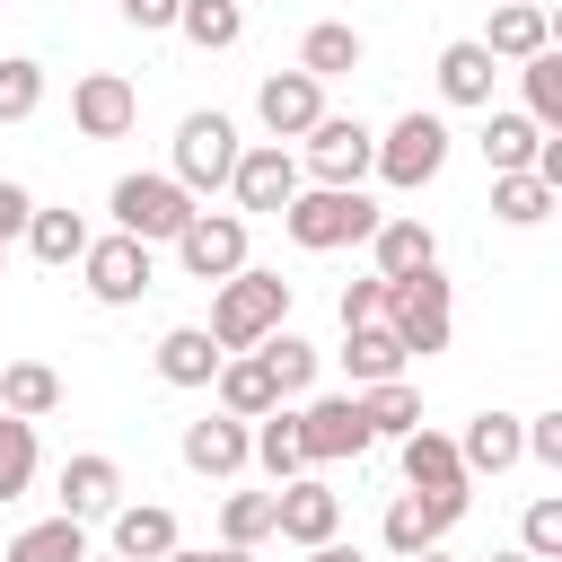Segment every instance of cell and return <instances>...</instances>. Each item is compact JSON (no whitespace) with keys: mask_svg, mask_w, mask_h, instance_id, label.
I'll list each match as a JSON object with an SVG mask.
<instances>
[{"mask_svg":"<svg viewBox=\"0 0 562 562\" xmlns=\"http://www.w3.org/2000/svg\"><path fill=\"white\" fill-rule=\"evenodd\" d=\"M281 228H290L307 255H334V246H360V237L378 228V202H369L360 184H299V193L281 202Z\"/></svg>","mask_w":562,"mask_h":562,"instance_id":"6da1fadb","label":"cell"},{"mask_svg":"<svg viewBox=\"0 0 562 562\" xmlns=\"http://www.w3.org/2000/svg\"><path fill=\"white\" fill-rule=\"evenodd\" d=\"M281 316H290V281H281V272H246V263H237V272L220 281V299H211V325H202V334H211L220 351H255Z\"/></svg>","mask_w":562,"mask_h":562,"instance_id":"7a4b0ae2","label":"cell"},{"mask_svg":"<svg viewBox=\"0 0 562 562\" xmlns=\"http://www.w3.org/2000/svg\"><path fill=\"white\" fill-rule=\"evenodd\" d=\"M378 325H386L404 351H448V281H439V263H422V272L386 281Z\"/></svg>","mask_w":562,"mask_h":562,"instance_id":"3957f363","label":"cell"},{"mask_svg":"<svg viewBox=\"0 0 562 562\" xmlns=\"http://www.w3.org/2000/svg\"><path fill=\"white\" fill-rule=\"evenodd\" d=\"M114 220H123V237H140V246H176V228L193 220V193H184L176 176H123V184H114Z\"/></svg>","mask_w":562,"mask_h":562,"instance_id":"277c9868","label":"cell"},{"mask_svg":"<svg viewBox=\"0 0 562 562\" xmlns=\"http://www.w3.org/2000/svg\"><path fill=\"white\" fill-rule=\"evenodd\" d=\"M369 167H378V176H386L395 193L430 184V176L448 167V123H439V114H404V123H395V132H386V140L369 149Z\"/></svg>","mask_w":562,"mask_h":562,"instance_id":"5b68a950","label":"cell"},{"mask_svg":"<svg viewBox=\"0 0 562 562\" xmlns=\"http://www.w3.org/2000/svg\"><path fill=\"white\" fill-rule=\"evenodd\" d=\"M228 167H237V123L228 114H184L176 123V184L211 193V184H228Z\"/></svg>","mask_w":562,"mask_h":562,"instance_id":"8992f818","label":"cell"},{"mask_svg":"<svg viewBox=\"0 0 562 562\" xmlns=\"http://www.w3.org/2000/svg\"><path fill=\"white\" fill-rule=\"evenodd\" d=\"M176 263H184L193 281H228V272L246 263V220H237V211H193V220L176 228Z\"/></svg>","mask_w":562,"mask_h":562,"instance_id":"52a82bcc","label":"cell"},{"mask_svg":"<svg viewBox=\"0 0 562 562\" xmlns=\"http://www.w3.org/2000/svg\"><path fill=\"white\" fill-rule=\"evenodd\" d=\"M369 123H351V114H316L307 123V167L299 176H316V184H360L369 176Z\"/></svg>","mask_w":562,"mask_h":562,"instance_id":"ba28073f","label":"cell"},{"mask_svg":"<svg viewBox=\"0 0 562 562\" xmlns=\"http://www.w3.org/2000/svg\"><path fill=\"white\" fill-rule=\"evenodd\" d=\"M79 272H88V299H105V307H132L158 272H149V246L140 237H88V255H79Z\"/></svg>","mask_w":562,"mask_h":562,"instance_id":"9c48e42d","label":"cell"},{"mask_svg":"<svg viewBox=\"0 0 562 562\" xmlns=\"http://www.w3.org/2000/svg\"><path fill=\"white\" fill-rule=\"evenodd\" d=\"M378 430L360 422V395H316L307 413H299V448H307V465H342V457H360Z\"/></svg>","mask_w":562,"mask_h":562,"instance_id":"30bf717a","label":"cell"},{"mask_svg":"<svg viewBox=\"0 0 562 562\" xmlns=\"http://www.w3.org/2000/svg\"><path fill=\"white\" fill-rule=\"evenodd\" d=\"M334 527H342V492H334V483L290 474V483L272 492V536H290V544H325Z\"/></svg>","mask_w":562,"mask_h":562,"instance_id":"8fae6325","label":"cell"},{"mask_svg":"<svg viewBox=\"0 0 562 562\" xmlns=\"http://www.w3.org/2000/svg\"><path fill=\"white\" fill-rule=\"evenodd\" d=\"M255 114H263L272 140H307V123L325 114V79H307V70H272V79L255 88Z\"/></svg>","mask_w":562,"mask_h":562,"instance_id":"7c38bea8","label":"cell"},{"mask_svg":"<svg viewBox=\"0 0 562 562\" xmlns=\"http://www.w3.org/2000/svg\"><path fill=\"white\" fill-rule=\"evenodd\" d=\"M132 114H140V97H132V79H114V70H88V79L70 88V123H79L88 140H123Z\"/></svg>","mask_w":562,"mask_h":562,"instance_id":"4fadbf2b","label":"cell"},{"mask_svg":"<svg viewBox=\"0 0 562 562\" xmlns=\"http://www.w3.org/2000/svg\"><path fill=\"white\" fill-rule=\"evenodd\" d=\"M228 184H237V202H246V211H281V202L299 193V158H290L281 140H263V149H237Z\"/></svg>","mask_w":562,"mask_h":562,"instance_id":"5bb4252c","label":"cell"},{"mask_svg":"<svg viewBox=\"0 0 562 562\" xmlns=\"http://www.w3.org/2000/svg\"><path fill=\"white\" fill-rule=\"evenodd\" d=\"M457 518H465V501H448V492H404V501L386 509V544H395V553H430Z\"/></svg>","mask_w":562,"mask_h":562,"instance_id":"9a60e30c","label":"cell"},{"mask_svg":"<svg viewBox=\"0 0 562 562\" xmlns=\"http://www.w3.org/2000/svg\"><path fill=\"white\" fill-rule=\"evenodd\" d=\"M404 483L413 492H448V501H465V457H457V439H439V430H404Z\"/></svg>","mask_w":562,"mask_h":562,"instance_id":"2e32d148","label":"cell"},{"mask_svg":"<svg viewBox=\"0 0 562 562\" xmlns=\"http://www.w3.org/2000/svg\"><path fill=\"white\" fill-rule=\"evenodd\" d=\"M544 44H553V9H544V0H501V9H492V35H483L492 61H527V53H544Z\"/></svg>","mask_w":562,"mask_h":562,"instance_id":"e0dca14e","label":"cell"},{"mask_svg":"<svg viewBox=\"0 0 562 562\" xmlns=\"http://www.w3.org/2000/svg\"><path fill=\"white\" fill-rule=\"evenodd\" d=\"M184 465H193V474H237V465H246V422H237V413L184 422Z\"/></svg>","mask_w":562,"mask_h":562,"instance_id":"ac0fdd59","label":"cell"},{"mask_svg":"<svg viewBox=\"0 0 562 562\" xmlns=\"http://www.w3.org/2000/svg\"><path fill=\"white\" fill-rule=\"evenodd\" d=\"M369 246H378V281H404V272L439 263V237H430L422 220H378V228H369Z\"/></svg>","mask_w":562,"mask_h":562,"instance_id":"d6986e66","label":"cell"},{"mask_svg":"<svg viewBox=\"0 0 562 562\" xmlns=\"http://www.w3.org/2000/svg\"><path fill=\"white\" fill-rule=\"evenodd\" d=\"M457 457H465V474H509L518 465V413H474Z\"/></svg>","mask_w":562,"mask_h":562,"instance_id":"ffe728a7","label":"cell"},{"mask_svg":"<svg viewBox=\"0 0 562 562\" xmlns=\"http://www.w3.org/2000/svg\"><path fill=\"white\" fill-rule=\"evenodd\" d=\"M114 492H123L114 457H70V465H61V518H105Z\"/></svg>","mask_w":562,"mask_h":562,"instance_id":"44dd1931","label":"cell"},{"mask_svg":"<svg viewBox=\"0 0 562 562\" xmlns=\"http://www.w3.org/2000/svg\"><path fill=\"white\" fill-rule=\"evenodd\" d=\"M492 79H501V61L483 44H448L439 53V97L448 105H492Z\"/></svg>","mask_w":562,"mask_h":562,"instance_id":"7402d4cb","label":"cell"},{"mask_svg":"<svg viewBox=\"0 0 562 562\" xmlns=\"http://www.w3.org/2000/svg\"><path fill=\"white\" fill-rule=\"evenodd\" d=\"M404 342L386 334V325H342V369L360 378V386H378V378H404Z\"/></svg>","mask_w":562,"mask_h":562,"instance_id":"603a6c76","label":"cell"},{"mask_svg":"<svg viewBox=\"0 0 562 562\" xmlns=\"http://www.w3.org/2000/svg\"><path fill=\"white\" fill-rule=\"evenodd\" d=\"M220 360H228V351H220L202 325H176V334L158 342V378H167V386H211V369H220Z\"/></svg>","mask_w":562,"mask_h":562,"instance_id":"cb8c5ba5","label":"cell"},{"mask_svg":"<svg viewBox=\"0 0 562 562\" xmlns=\"http://www.w3.org/2000/svg\"><path fill=\"white\" fill-rule=\"evenodd\" d=\"M211 386H220V413H237V422H255V413H272V404H281L255 351H246V360H220V369H211Z\"/></svg>","mask_w":562,"mask_h":562,"instance_id":"d4e9b609","label":"cell"},{"mask_svg":"<svg viewBox=\"0 0 562 562\" xmlns=\"http://www.w3.org/2000/svg\"><path fill=\"white\" fill-rule=\"evenodd\" d=\"M553 211V184L536 176V167H509V176H492V220H509V228H536Z\"/></svg>","mask_w":562,"mask_h":562,"instance_id":"484cf974","label":"cell"},{"mask_svg":"<svg viewBox=\"0 0 562 562\" xmlns=\"http://www.w3.org/2000/svg\"><path fill=\"white\" fill-rule=\"evenodd\" d=\"M255 422H263V430L246 439V457H263V474H272V483H290V474L307 465V448H299V413H281V404H272V413H255Z\"/></svg>","mask_w":562,"mask_h":562,"instance_id":"4316f807","label":"cell"},{"mask_svg":"<svg viewBox=\"0 0 562 562\" xmlns=\"http://www.w3.org/2000/svg\"><path fill=\"white\" fill-rule=\"evenodd\" d=\"M105 518H114V553H123V562H158V553L176 544V518L149 509V501H140V509H105Z\"/></svg>","mask_w":562,"mask_h":562,"instance_id":"83f0119b","label":"cell"},{"mask_svg":"<svg viewBox=\"0 0 562 562\" xmlns=\"http://www.w3.org/2000/svg\"><path fill=\"white\" fill-rule=\"evenodd\" d=\"M61 404V378L44 369V360H9L0 369V413H26V422H44Z\"/></svg>","mask_w":562,"mask_h":562,"instance_id":"f1b7e54d","label":"cell"},{"mask_svg":"<svg viewBox=\"0 0 562 562\" xmlns=\"http://www.w3.org/2000/svg\"><path fill=\"white\" fill-rule=\"evenodd\" d=\"M299 70H307V79H342V70H360V35H351L342 18L307 26V44H299Z\"/></svg>","mask_w":562,"mask_h":562,"instance_id":"f546056e","label":"cell"},{"mask_svg":"<svg viewBox=\"0 0 562 562\" xmlns=\"http://www.w3.org/2000/svg\"><path fill=\"white\" fill-rule=\"evenodd\" d=\"M26 246H35V263L61 272V263L88 255V220H79V211H35V220H26Z\"/></svg>","mask_w":562,"mask_h":562,"instance_id":"4dcf8cb0","label":"cell"},{"mask_svg":"<svg viewBox=\"0 0 562 562\" xmlns=\"http://www.w3.org/2000/svg\"><path fill=\"white\" fill-rule=\"evenodd\" d=\"M255 360H263V378H272V395H299V386L316 378V342H299V334H281V325H272V334L255 342Z\"/></svg>","mask_w":562,"mask_h":562,"instance_id":"1f68e13d","label":"cell"},{"mask_svg":"<svg viewBox=\"0 0 562 562\" xmlns=\"http://www.w3.org/2000/svg\"><path fill=\"white\" fill-rule=\"evenodd\" d=\"M536 140H544V123H527V114H492V123H483V158H492V176L536 167Z\"/></svg>","mask_w":562,"mask_h":562,"instance_id":"d6a6232c","label":"cell"},{"mask_svg":"<svg viewBox=\"0 0 562 562\" xmlns=\"http://www.w3.org/2000/svg\"><path fill=\"white\" fill-rule=\"evenodd\" d=\"M176 26H184L202 53H228V44L246 35V9H237V0H184V9H176Z\"/></svg>","mask_w":562,"mask_h":562,"instance_id":"836d02e7","label":"cell"},{"mask_svg":"<svg viewBox=\"0 0 562 562\" xmlns=\"http://www.w3.org/2000/svg\"><path fill=\"white\" fill-rule=\"evenodd\" d=\"M360 422H369V430H395V439H404V430H422V395H413L404 378H378V386L360 395Z\"/></svg>","mask_w":562,"mask_h":562,"instance_id":"e575fe53","label":"cell"},{"mask_svg":"<svg viewBox=\"0 0 562 562\" xmlns=\"http://www.w3.org/2000/svg\"><path fill=\"white\" fill-rule=\"evenodd\" d=\"M88 553V536H79V518H44V527H26V536H9V562H79Z\"/></svg>","mask_w":562,"mask_h":562,"instance_id":"d590c367","label":"cell"},{"mask_svg":"<svg viewBox=\"0 0 562 562\" xmlns=\"http://www.w3.org/2000/svg\"><path fill=\"white\" fill-rule=\"evenodd\" d=\"M26 483H35V422L0 413V501H18Z\"/></svg>","mask_w":562,"mask_h":562,"instance_id":"8d00e7d4","label":"cell"},{"mask_svg":"<svg viewBox=\"0 0 562 562\" xmlns=\"http://www.w3.org/2000/svg\"><path fill=\"white\" fill-rule=\"evenodd\" d=\"M272 536V492H228L220 501V544H263Z\"/></svg>","mask_w":562,"mask_h":562,"instance_id":"74e56055","label":"cell"},{"mask_svg":"<svg viewBox=\"0 0 562 562\" xmlns=\"http://www.w3.org/2000/svg\"><path fill=\"white\" fill-rule=\"evenodd\" d=\"M527 123H562V53H527Z\"/></svg>","mask_w":562,"mask_h":562,"instance_id":"f35d334b","label":"cell"},{"mask_svg":"<svg viewBox=\"0 0 562 562\" xmlns=\"http://www.w3.org/2000/svg\"><path fill=\"white\" fill-rule=\"evenodd\" d=\"M518 553L562 562V501H553V492H544V501H527V518H518Z\"/></svg>","mask_w":562,"mask_h":562,"instance_id":"ab89813d","label":"cell"},{"mask_svg":"<svg viewBox=\"0 0 562 562\" xmlns=\"http://www.w3.org/2000/svg\"><path fill=\"white\" fill-rule=\"evenodd\" d=\"M44 105V70L35 61H0V123H26Z\"/></svg>","mask_w":562,"mask_h":562,"instance_id":"60d3db41","label":"cell"},{"mask_svg":"<svg viewBox=\"0 0 562 562\" xmlns=\"http://www.w3.org/2000/svg\"><path fill=\"white\" fill-rule=\"evenodd\" d=\"M26 220H35V193L0 176V246H9V237H26Z\"/></svg>","mask_w":562,"mask_h":562,"instance_id":"b9f144b4","label":"cell"},{"mask_svg":"<svg viewBox=\"0 0 562 562\" xmlns=\"http://www.w3.org/2000/svg\"><path fill=\"white\" fill-rule=\"evenodd\" d=\"M378 299H386V281L369 272V281H351L342 290V325H378Z\"/></svg>","mask_w":562,"mask_h":562,"instance_id":"7bdbcfd3","label":"cell"},{"mask_svg":"<svg viewBox=\"0 0 562 562\" xmlns=\"http://www.w3.org/2000/svg\"><path fill=\"white\" fill-rule=\"evenodd\" d=\"M176 9H184V0H123L132 26H176Z\"/></svg>","mask_w":562,"mask_h":562,"instance_id":"ee69618b","label":"cell"},{"mask_svg":"<svg viewBox=\"0 0 562 562\" xmlns=\"http://www.w3.org/2000/svg\"><path fill=\"white\" fill-rule=\"evenodd\" d=\"M307 562H360V544H334L325 536V544H307Z\"/></svg>","mask_w":562,"mask_h":562,"instance_id":"f6af8a7d","label":"cell"},{"mask_svg":"<svg viewBox=\"0 0 562 562\" xmlns=\"http://www.w3.org/2000/svg\"><path fill=\"white\" fill-rule=\"evenodd\" d=\"M211 562H255V544H220V553H211Z\"/></svg>","mask_w":562,"mask_h":562,"instance_id":"bcb514c9","label":"cell"},{"mask_svg":"<svg viewBox=\"0 0 562 562\" xmlns=\"http://www.w3.org/2000/svg\"><path fill=\"white\" fill-rule=\"evenodd\" d=\"M158 562H211V553H184V544H167V553H158Z\"/></svg>","mask_w":562,"mask_h":562,"instance_id":"7dc6e473","label":"cell"},{"mask_svg":"<svg viewBox=\"0 0 562 562\" xmlns=\"http://www.w3.org/2000/svg\"><path fill=\"white\" fill-rule=\"evenodd\" d=\"M404 562H448V553H439V544H430V553H404Z\"/></svg>","mask_w":562,"mask_h":562,"instance_id":"c3c4849f","label":"cell"},{"mask_svg":"<svg viewBox=\"0 0 562 562\" xmlns=\"http://www.w3.org/2000/svg\"><path fill=\"white\" fill-rule=\"evenodd\" d=\"M79 562H123V553H79Z\"/></svg>","mask_w":562,"mask_h":562,"instance_id":"681fc988","label":"cell"},{"mask_svg":"<svg viewBox=\"0 0 562 562\" xmlns=\"http://www.w3.org/2000/svg\"><path fill=\"white\" fill-rule=\"evenodd\" d=\"M492 562H536V553H492Z\"/></svg>","mask_w":562,"mask_h":562,"instance_id":"f907efd6","label":"cell"},{"mask_svg":"<svg viewBox=\"0 0 562 562\" xmlns=\"http://www.w3.org/2000/svg\"><path fill=\"white\" fill-rule=\"evenodd\" d=\"M0 272H9V246H0Z\"/></svg>","mask_w":562,"mask_h":562,"instance_id":"816d5d0a","label":"cell"},{"mask_svg":"<svg viewBox=\"0 0 562 562\" xmlns=\"http://www.w3.org/2000/svg\"><path fill=\"white\" fill-rule=\"evenodd\" d=\"M483 9H501V0H483Z\"/></svg>","mask_w":562,"mask_h":562,"instance_id":"f5cc1de1","label":"cell"},{"mask_svg":"<svg viewBox=\"0 0 562 562\" xmlns=\"http://www.w3.org/2000/svg\"><path fill=\"white\" fill-rule=\"evenodd\" d=\"M237 9H246V0H237Z\"/></svg>","mask_w":562,"mask_h":562,"instance_id":"db71d44e","label":"cell"}]
</instances>
